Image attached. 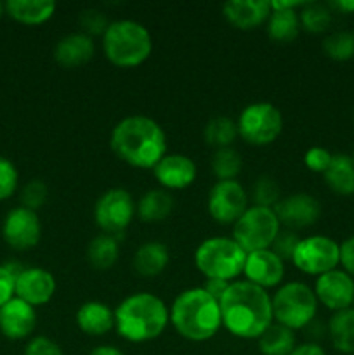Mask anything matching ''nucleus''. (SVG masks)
Instances as JSON below:
<instances>
[{"mask_svg":"<svg viewBox=\"0 0 354 355\" xmlns=\"http://www.w3.org/2000/svg\"><path fill=\"white\" fill-rule=\"evenodd\" d=\"M219 307L222 328L236 338L259 340L274 322L271 295L245 279L229 284Z\"/></svg>","mask_w":354,"mask_h":355,"instance_id":"f257e3e1","label":"nucleus"},{"mask_svg":"<svg viewBox=\"0 0 354 355\" xmlns=\"http://www.w3.org/2000/svg\"><path fill=\"white\" fill-rule=\"evenodd\" d=\"M110 146L115 156L128 166L153 170L167 155V135L153 118L132 114L115 125Z\"/></svg>","mask_w":354,"mask_h":355,"instance_id":"f03ea898","label":"nucleus"},{"mask_svg":"<svg viewBox=\"0 0 354 355\" xmlns=\"http://www.w3.org/2000/svg\"><path fill=\"white\" fill-rule=\"evenodd\" d=\"M170 324L169 307L153 293L128 295L115 309V329L118 336L130 343L153 342Z\"/></svg>","mask_w":354,"mask_h":355,"instance_id":"7ed1b4c3","label":"nucleus"},{"mask_svg":"<svg viewBox=\"0 0 354 355\" xmlns=\"http://www.w3.org/2000/svg\"><path fill=\"white\" fill-rule=\"evenodd\" d=\"M170 324L177 335L189 342H207L222 328L221 307L203 288H187L169 307Z\"/></svg>","mask_w":354,"mask_h":355,"instance_id":"20e7f679","label":"nucleus"},{"mask_svg":"<svg viewBox=\"0 0 354 355\" xmlns=\"http://www.w3.org/2000/svg\"><path fill=\"white\" fill-rule=\"evenodd\" d=\"M101 42L106 59L117 68H137L153 52L151 33L134 19L111 21Z\"/></svg>","mask_w":354,"mask_h":355,"instance_id":"39448f33","label":"nucleus"},{"mask_svg":"<svg viewBox=\"0 0 354 355\" xmlns=\"http://www.w3.org/2000/svg\"><path fill=\"white\" fill-rule=\"evenodd\" d=\"M246 252L233 238H208L194 250V266L205 279L233 283L243 274Z\"/></svg>","mask_w":354,"mask_h":355,"instance_id":"423d86ee","label":"nucleus"},{"mask_svg":"<svg viewBox=\"0 0 354 355\" xmlns=\"http://www.w3.org/2000/svg\"><path fill=\"white\" fill-rule=\"evenodd\" d=\"M273 318L276 324L285 326L292 331L305 329L318 314V298L314 290L301 281H290L274 291Z\"/></svg>","mask_w":354,"mask_h":355,"instance_id":"0eeeda50","label":"nucleus"},{"mask_svg":"<svg viewBox=\"0 0 354 355\" xmlns=\"http://www.w3.org/2000/svg\"><path fill=\"white\" fill-rule=\"evenodd\" d=\"M281 224L273 208L248 207L233 225V239L246 253L267 250L280 234Z\"/></svg>","mask_w":354,"mask_h":355,"instance_id":"6e6552de","label":"nucleus"},{"mask_svg":"<svg viewBox=\"0 0 354 355\" xmlns=\"http://www.w3.org/2000/svg\"><path fill=\"white\" fill-rule=\"evenodd\" d=\"M238 135L252 146L273 144L283 130L281 111L271 103H252L245 106L236 120Z\"/></svg>","mask_w":354,"mask_h":355,"instance_id":"1a4fd4ad","label":"nucleus"},{"mask_svg":"<svg viewBox=\"0 0 354 355\" xmlns=\"http://www.w3.org/2000/svg\"><path fill=\"white\" fill-rule=\"evenodd\" d=\"M135 217V201L124 187H111L97 198L94 205V220L97 227L113 238L124 234Z\"/></svg>","mask_w":354,"mask_h":355,"instance_id":"9d476101","label":"nucleus"},{"mask_svg":"<svg viewBox=\"0 0 354 355\" xmlns=\"http://www.w3.org/2000/svg\"><path fill=\"white\" fill-rule=\"evenodd\" d=\"M290 262L301 272L318 277L337 269L340 263V245L335 239L321 234L302 238Z\"/></svg>","mask_w":354,"mask_h":355,"instance_id":"9b49d317","label":"nucleus"},{"mask_svg":"<svg viewBox=\"0 0 354 355\" xmlns=\"http://www.w3.org/2000/svg\"><path fill=\"white\" fill-rule=\"evenodd\" d=\"M248 208V196L238 180H217L207 196L208 215L221 225H235V222Z\"/></svg>","mask_w":354,"mask_h":355,"instance_id":"f8f14e48","label":"nucleus"},{"mask_svg":"<svg viewBox=\"0 0 354 355\" xmlns=\"http://www.w3.org/2000/svg\"><path fill=\"white\" fill-rule=\"evenodd\" d=\"M2 236L14 250H30L38 245L42 238V222L37 211L21 207L7 211L2 224Z\"/></svg>","mask_w":354,"mask_h":355,"instance_id":"ddd939ff","label":"nucleus"},{"mask_svg":"<svg viewBox=\"0 0 354 355\" xmlns=\"http://www.w3.org/2000/svg\"><path fill=\"white\" fill-rule=\"evenodd\" d=\"M314 295L318 304L325 305L328 311L339 312L354 305V277L346 270L333 269L316 277Z\"/></svg>","mask_w":354,"mask_h":355,"instance_id":"4468645a","label":"nucleus"},{"mask_svg":"<svg viewBox=\"0 0 354 355\" xmlns=\"http://www.w3.org/2000/svg\"><path fill=\"white\" fill-rule=\"evenodd\" d=\"M281 227L297 231L311 227L321 217V205L314 196L307 193H295L278 201L273 208Z\"/></svg>","mask_w":354,"mask_h":355,"instance_id":"2eb2a0df","label":"nucleus"},{"mask_svg":"<svg viewBox=\"0 0 354 355\" xmlns=\"http://www.w3.org/2000/svg\"><path fill=\"white\" fill-rule=\"evenodd\" d=\"M243 276L245 281L262 290L276 288L285 277V260H281L271 248L246 253Z\"/></svg>","mask_w":354,"mask_h":355,"instance_id":"dca6fc26","label":"nucleus"},{"mask_svg":"<svg viewBox=\"0 0 354 355\" xmlns=\"http://www.w3.org/2000/svg\"><path fill=\"white\" fill-rule=\"evenodd\" d=\"M56 277L42 267H26L14 283V297L21 298L33 307L49 304L56 295Z\"/></svg>","mask_w":354,"mask_h":355,"instance_id":"f3484780","label":"nucleus"},{"mask_svg":"<svg viewBox=\"0 0 354 355\" xmlns=\"http://www.w3.org/2000/svg\"><path fill=\"white\" fill-rule=\"evenodd\" d=\"M196 163L189 156L180 153L165 155L153 168L156 182L169 193L189 187L196 180Z\"/></svg>","mask_w":354,"mask_h":355,"instance_id":"a211bd4d","label":"nucleus"},{"mask_svg":"<svg viewBox=\"0 0 354 355\" xmlns=\"http://www.w3.org/2000/svg\"><path fill=\"white\" fill-rule=\"evenodd\" d=\"M305 2H271V14L266 21L267 37L276 44H290L301 33V17L298 10L304 7Z\"/></svg>","mask_w":354,"mask_h":355,"instance_id":"6ab92c4d","label":"nucleus"},{"mask_svg":"<svg viewBox=\"0 0 354 355\" xmlns=\"http://www.w3.org/2000/svg\"><path fill=\"white\" fill-rule=\"evenodd\" d=\"M37 328V311L21 298H10L0 307V331L10 340L28 338Z\"/></svg>","mask_w":354,"mask_h":355,"instance_id":"aec40b11","label":"nucleus"},{"mask_svg":"<svg viewBox=\"0 0 354 355\" xmlns=\"http://www.w3.org/2000/svg\"><path fill=\"white\" fill-rule=\"evenodd\" d=\"M222 14L238 30H255L269 17L271 0H229L222 6Z\"/></svg>","mask_w":354,"mask_h":355,"instance_id":"412c9836","label":"nucleus"},{"mask_svg":"<svg viewBox=\"0 0 354 355\" xmlns=\"http://www.w3.org/2000/svg\"><path fill=\"white\" fill-rule=\"evenodd\" d=\"M94 52H96L94 38L82 31H75L59 38L54 47V61L61 68L75 69L87 64L94 58Z\"/></svg>","mask_w":354,"mask_h":355,"instance_id":"4be33fe9","label":"nucleus"},{"mask_svg":"<svg viewBox=\"0 0 354 355\" xmlns=\"http://www.w3.org/2000/svg\"><path fill=\"white\" fill-rule=\"evenodd\" d=\"M76 326L89 336H103L115 328V311L104 302L89 300L76 311Z\"/></svg>","mask_w":354,"mask_h":355,"instance_id":"5701e85b","label":"nucleus"},{"mask_svg":"<svg viewBox=\"0 0 354 355\" xmlns=\"http://www.w3.org/2000/svg\"><path fill=\"white\" fill-rule=\"evenodd\" d=\"M169 262L170 253L167 245L160 241H148L135 250L132 266L141 277H156L167 269Z\"/></svg>","mask_w":354,"mask_h":355,"instance_id":"b1692460","label":"nucleus"},{"mask_svg":"<svg viewBox=\"0 0 354 355\" xmlns=\"http://www.w3.org/2000/svg\"><path fill=\"white\" fill-rule=\"evenodd\" d=\"M3 7L12 19L28 26L47 23L56 12V2L51 0H7Z\"/></svg>","mask_w":354,"mask_h":355,"instance_id":"393cba45","label":"nucleus"},{"mask_svg":"<svg viewBox=\"0 0 354 355\" xmlns=\"http://www.w3.org/2000/svg\"><path fill=\"white\" fill-rule=\"evenodd\" d=\"M325 184L339 196L354 194V158L344 153L332 156L328 168L323 173Z\"/></svg>","mask_w":354,"mask_h":355,"instance_id":"a878e982","label":"nucleus"},{"mask_svg":"<svg viewBox=\"0 0 354 355\" xmlns=\"http://www.w3.org/2000/svg\"><path fill=\"white\" fill-rule=\"evenodd\" d=\"M174 210V198L169 191L149 189L141 196L139 203L135 205V214L146 224H156L163 222Z\"/></svg>","mask_w":354,"mask_h":355,"instance_id":"bb28decb","label":"nucleus"},{"mask_svg":"<svg viewBox=\"0 0 354 355\" xmlns=\"http://www.w3.org/2000/svg\"><path fill=\"white\" fill-rule=\"evenodd\" d=\"M328 336L333 349L354 355V307L333 312L328 321Z\"/></svg>","mask_w":354,"mask_h":355,"instance_id":"cd10ccee","label":"nucleus"},{"mask_svg":"<svg viewBox=\"0 0 354 355\" xmlns=\"http://www.w3.org/2000/svg\"><path fill=\"white\" fill-rule=\"evenodd\" d=\"M118 257H120L118 239L110 234H104V232L90 239L89 246H87V260L97 270L111 269L117 263Z\"/></svg>","mask_w":354,"mask_h":355,"instance_id":"c85d7f7f","label":"nucleus"},{"mask_svg":"<svg viewBox=\"0 0 354 355\" xmlns=\"http://www.w3.org/2000/svg\"><path fill=\"white\" fill-rule=\"evenodd\" d=\"M257 345L262 355H288L297 347L295 331L273 322L257 340Z\"/></svg>","mask_w":354,"mask_h":355,"instance_id":"c756f323","label":"nucleus"},{"mask_svg":"<svg viewBox=\"0 0 354 355\" xmlns=\"http://www.w3.org/2000/svg\"><path fill=\"white\" fill-rule=\"evenodd\" d=\"M203 137L207 144L214 146L215 149L231 148L233 142L238 137V127L236 121L228 116H215L205 125Z\"/></svg>","mask_w":354,"mask_h":355,"instance_id":"7c9ffc66","label":"nucleus"},{"mask_svg":"<svg viewBox=\"0 0 354 355\" xmlns=\"http://www.w3.org/2000/svg\"><path fill=\"white\" fill-rule=\"evenodd\" d=\"M301 17V28L307 33H323L330 28L333 21V10L328 3L305 2L304 7L298 10Z\"/></svg>","mask_w":354,"mask_h":355,"instance_id":"2f4dec72","label":"nucleus"},{"mask_svg":"<svg viewBox=\"0 0 354 355\" xmlns=\"http://www.w3.org/2000/svg\"><path fill=\"white\" fill-rule=\"evenodd\" d=\"M210 166L217 180H236L238 173L242 172L243 159L239 153L233 148L215 149Z\"/></svg>","mask_w":354,"mask_h":355,"instance_id":"473e14b6","label":"nucleus"},{"mask_svg":"<svg viewBox=\"0 0 354 355\" xmlns=\"http://www.w3.org/2000/svg\"><path fill=\"white\" fill-rule=\"evenodd\" d=\"M323 52L332 61H349L354 58V33L335 31L323 40Z\"/></svg>","mask_w":354,"mask_h":355,"instance_id":"72a5a7b5","label":"nucleus"},{"mask_svg":"<svg viewBox=\"0 0 354 355\" xmlns=\"http://www.w3.org/2000/svg\"><path fill=\"white\" fill-rule=\"evenodd\" d=\"M252 200L255 207L274 208L281 200V191L276 180L269 175H262L255 180L252 189Z\"/></svg>","mask_w":354,"mask_h":355,"instance_id":"f704fd0d","label":"nucleus"},{"mask_svg":"<svg viewBox=\"0 0 354 355\" xmlns=\"http://www.w3.org/2000/svg\"><path fill=\"white\" fill-rule=\"evenodd\" d=\"M78 24L80 31L89 35L90 38L103 37L104 31L110 26V19H108V16L103 10L89 7V9H83L82 12L78 14Z\"/></svg>","mask_w":354,"mask_h":355,"instance_id":"c9c22d12","label":"nucleus"},{"mask_svg":"<svg viewBox=\"0 0 354 355\" xmlns=\"http://www.w3.org/2000/svg\"><path fill=\"white\" fill-rule=\"evenodd\" d=\"M49 196V189L47 184L40 179H33L23 187L21 191V201H23L24 208H30V210L37 211L40 210L42 207L45 205Z\"/></svg>","mask_w":354,"mask_h":355,"instance_id":"e433bc0d","label":"nucleus"},{"mask_svg":"<svg viewBox=\"0 0 354 355\" xmlns=\"http://www.w3.org/2000/svg\"><path fill=\"white\" fill-rule=\"evenodd\" d=\"M17 180H19V173H17L16 165L10 159L0 156V201L7 200L16 193Z\"/></svg>","mask_w":354,"mask_h":355,"instance_id":"4c0bfd02","label":"nucleus"},{"mask_svg":"<svg viewBox=\"0 0 354 355\" xmlns=\"http://www.w3.org/2000/svg\"><path fill=\"white\" fill-rule=\"evenodd\" d=\"M301 239L302 238H298L297 231L281 229L280 234H278L276 239H274L271 250H273V252L276 253L281 260H292V255H294L295 248H297V245Z\"/></svg>","mask_w":354,"mask_h":355,"instance_id":"58836bf2","label":"nucleus"},{"mask_svg":"<svg viewBox=\"0 0 354 355\" xmlns=\"http://www.w3.org/2000/svg\"><path fill=\"white\" fill-rule=\"evenodd\" d=\"M332 153L326 148L321 146H312L305 151L304 155V165L307 166L311 172L314 173H325V170L328 168L330 162H332Z\"/></svg>","mask_w":354,"mask_h":355,"instance_id":"ea45409f","label":"nucleus"},{"mask_svg":"<svg viewBox=\"0 0 354 355\" xmlns=\"http://www.w3.org/2000/svg\"><path fill=\"white\" fill-rule=\"evenodd\" d=\"M23 355H65L61 347L47 336H35L24 349Z\"/></svg>","mask_w":354,"mask_h":355,"instance_id":"a19ab883","label":"nucleus"},{"mask_svg":"<svg viewBox=\"0 0 354 355\" xmlns=\"http://www.w3.org/2000/svg\"><path fill=\"white\" fill-rule=\"evenodd\" d=\"M351 277H354V236H349L340 243V263Z\"/></svg>","mask_w":354,"mask_h":355,"instance_id":"79ce46f5","label":"nucleus"},{"mask_svg":"<svg viewBox=\"0 0 354 355\" xmlns=\"http://www.w3.org/2000/svg\"><path fill=\"white\" fill-rule=\"evenodd\" d=\"M14 283H16L14 276L2 263L0 266V307L3 304H7L10 298H14Z\"/></svg>","mask_w":354,"mask_h":355,"instance_id":"37998d69","label":"nucleus"},{"mask_svg":"<svg viewBox=\"0 0 354 355\" xmlns=\"http://www.w3.org/2000/svg\"><path fill=\"white\" fill-rule=\"evenodd\" d=\"M229 284L231 283H228V281H222V279H205L203 286L201 288H203V290L207 291L212 298H215L217 302H221V298L224 297V293H226V290L229 288Z\"/></svg>","mask_w":354,"mask_h":355,"instance_id":"c03bdc74","label":"nucleus"},{"mask_svg":"<svg viewBox=\"0 0 354 355\" xmlns=\"http://www.w3.org/2000/svg\"><path fill=\"white\" fill-rule=\"evenodd\" d=\"M288 355H326L325 349L321 345H318L316 342H307L297 345Z\"/></svg>","mask_w":354,"mask_h":355,"instance_id":"a18cd8bd","label":"nucleus"},{"mask_svg":"<svg viewBox=\"0 0 354 355\" xmlns=\"http://www.w3.org/2000/svg\"><path fill=\"white\" fill-rule=\"evenodd\" d=\"M332 10H339L342 14H354V0H337L328 3Z\"/></svg>","mask_w":354,"mask_h":355,"instance_id":"49530a36","label":"nucleus"},{"mask_svg":"<svg viewBox=\"0 0 354 355\" xmlns=\"http://www.w3.org/2000/svg\"><path fill=\"white\" fill-rule=\"evenodd\" d=\"M89 355H125L120 349L113 345H99L92 350Z\"/></svg>","mask_w":354,"mask_h":355,"instance_id":"de8ad7c7","label":"nucleus"},{"mask_svg":"<svg viewBox=\"0 0 354 355\" xmlns=\"http://www.w3.org/2000/svg\"><path fill=\"white\" fill-rule=\"evenodd\" d=\"M305 329H307V331H309L307 335L311 336L312 340H314V338H319V336L323 335V328H321V324H319V322L316 321V319H314V321H312L311 324H309L307 328H305Z\"/></svg>","mask_w":354,"mask_h":355,"instance_id":"09e8293b","label":"nucleus"},{"mask_svg":"<svg viewBox=\"0 0 354 355\" xmlns=\"http://www.w3.org/2000/svg\"><path fill=\"white\" fill-rule=\"evenodd\" d=\"M3 12H6V7H3V3L0 2V17H2Z\"/></svg>","mask_w":354,"mask_h":355,"instance_id":"8fccbe9b","label":"nucleus"},{"mask_svg":"<svg viewBox=\"0 0 354 355\" xmlns=\"http://www.w3.org/2000/svg\"><path fill=\"white\" fill-rule=\"evenodd\" d=\"M353 158H354V155H353Z\"/></svg>","mask_w":354,"mask_h":355,"instance_id":"3c124183","label":"nucleus"}]
</instances>
